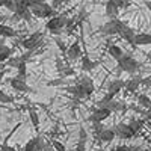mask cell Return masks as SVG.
Segmentation results:
<instances>
[{
	"label": "cell",
	"instance_id": "1",
	"mask_svg": "<svg viewBox=\"0 0 151 151\" xmlns=\"http://www.w3.org/2000/svg\"><path fill=\"white\" fill-rule=\"evenodd\" d=\"M67 21H68L67 15H55V17H52V18L47 21L45 27L52 32L53 35H59V33H62V30L65 29Z\"/></svg>",
	"mask_w": 151,
	"mask_h": 151
},
{
	"label": "cell",
	"instance_id": "2",
	"mask_svg": "<svg viewBox=\"0 0 151 151\" xmlns=\"http://www.w3.org/2000/svg\"><path fill=\"white\" fill-rule=\"evenodd\" d=\"M118 62V68L119 71H124V73H129V74H134L139 68V64L134 60V58L132 55H122Z\"/></svg>",
	"mask_w": 151,
	"mask_h": 151
},
{
	"label": "cell",
	"instance_id": "3",
	"mask_svg": "<svg viewBox=\"0 0 151 151\" xmlns=\"http://www.w3.org/2000/svg\"><path fill=\"white\" fill-rule=\"evenodd\" d=\"M23 47L26 48V50H30V52H36V48H40L42 44H44V36L41 32H35L32 33L29 38H26V40H23L21 41Z\"/></svg>",
	"mask_w": 151,
	"mask_h": 151
},
{
	"label": "cell",
	"instance_id": "4",
	"mask_svg": "<svg viewBox=\"0 0 151 151\" xmlns=\"http://www.w3.org/2000/svg\"><path fill=\"white\" fill-rule=\"evenodd\" d=\"M30 11H32V14H33L35 17H38V18H52V17L56 15L53 6H50V5L45 3V2H44V3H40V5L32 6Z\"/></svg>",
	"mask_w": 151,
	"mask_h": 151
},
{
	"label": "cell",
	"instance_id": "5",
	"mask_svg": "<svg viewBox=\"0 0 151 151\" xmlns=\"http://www.w3.org/2000/svg\"><path fill=\"white\" fill-rule=\"evenodd\" d=\"M118 29H119V36L122 38L124 41H127L132 47H134V38H136V33L127 26V24H125L124 21H118Z\"/></svg>",
	"mask_w": 151,
	"mask_h": 151
},
{
	"label": "cell",
	"instance_id": "6",
	"mask_svg": "<svg viewBox=\"0 0 151 151\" xmlns=\"http://www.w3.org/2000/svg\"><path fill=\"white\" fill-rule=\"evenodd\" d=\"M110 113H112V110L107 109V107H97V109L92 110L91 116H89V121L91 122H103L110 116Z\"/></svg>",
	"mask_w": 151,
	"mask_h": 151
},
{
	"label": "cell",
	"instance_id": "7",
	"mask_svg": "<svg viewBox=\"0 0 151 151\" xmlns=\"http://www.w3.org/2000/svg\"><path fill=\"white\" fill-rule=\"evenodd\" d=\"M115 133H116V136L118 137H121V139H132V137L136 134L133 130H132V127L129 124H124V122H119L116 127H115Z\"/></svg>",
	"mask_w": 151,
	"mask_h": 151
},
{
	"label": "cell",
	"instance_id": "8",
	"mask_svg": "<svg viewBox=\"0 0 151 151\" xmlns=\"http://www.w3.org/2000/svg\"><path fill=\"white\" fill-rule=\"evenodd\" d=\"M67 56H68V59L73 60V62L83 56V55H82V47H80L79 41H76V42H73V44L70 45L68 52H67Z\"/></svg>",
	"mask_w": 151,
	"mask_h": 151
},
{
	"label": "cell",
	"instance_id": "9",
	"mask_svg": "<svg viewBox=\"0 0 151 151\" xmlns=\"http://www.w3.org/2000/svg\"><path fill=\"white\" fill-rule=\"evenodd\" d=\"M42 150H44V142L40 136L33 137L24 145V151H42Z\"/></svg>",
	"mask_w": 151,
	"mask_h": 151
},
{
	"label": "cell",
	"instance_id": "10",
	"mask_svg": "<svg viewBox=\"0 0 151 151\" xmlns=\"http://www.w3.org/2000/svg\"><path fill=\"white\" fill-rule=\"evenodd\" d=\"M118 11H119V6H118V0H107L106 3V15L113 20L118 17Z\"/></svg>",
	"mask_w": 151,
	"mask_h": 151
},
{
	"label": "cell",
	"instance_id": "11",
	"mask_svg": "<svg viewBox=\"0 0 151 151\" xmlns=\"http://www.w3.org/2000/svg\"><path fill=\"white\" fill-rule=\"evenodd\" d=\"M118 21H119V20H116V18H113V20L107 21V23L104 24V26L101 27L103 33H104V35H118V33H119V29H118Z\"/></svg>",
	"mask_w": 151,
	"mask_h": 151
},
{
	"label": "cell",
	"instance_id": "12",
	"mask_svg": "<svg viewBox=\"0 0 151 151\" xmlns=\"http://www.w3.org/2000/svg\"><path fill=\"white\" fill-rule=\"evenodd\" d=\"M68 92H71V94L74 95L76 100H83V98H88V97H89V95H88V92L85 91V88H83L82 85H79V83H76L74 86L68 88Z\"/></svg>",
	"mask_w": 151,
	"mask_h": 151
},
{
	"label": "cell",
	"instance_id": "13",
	"mask_svg": "<svg viewBox=\"0 0 151 151\" xmlns=\"http://www.w3.org/2000/svg\"><path fill=\"white\" fill-rule=\"evenodd\" d=\"M11 86H12V89H15L18 92H30V88L27 86L26 80H20L17 77L11 79Z\"/></svg>",
	"mask_w": 151,
	"mask_h": 151
},
{
	"label": "cell",
	"instance_id": "14",
	"mask_svg": "<svg viewBox=\"0 0 151 151\" xmlns=\"http://www.w3.org/2000/svg\"><path fill=\"white\" fill-rule=\"evenodd\" d=\"M125 88V82L121 80V79H115L109 83V88H107V92H112L113 95H116L118 92H121V89Z\"/></svg>",
	"mask_w": 151,
	"mask_h": 151
},
{
	"label": "cell",
	"instance_id": "15",
	"mask_svg": "<svg viewBox=\"0 0 151 151\" xmlns=\"http://www.w3.org/2000/svg\"><path fill=\"white\" fill-rule=\"evenodd\" d=\"M139 85H142V79L141 77H133V79L125 82V91L127 92H136L139 89Z\"/></svg>",
	"mask_w": 151,
	"mask_h": 151
},
{
	"label": "cell",
	"instance_id": "16",
	"mask_svg": "<svg viewBox=\"0 0 151 151\" xmlns=\"http://www.w3.org/2000/svg\"><path fill=\"white\" fill-rule=\"evenodd\" d=\"M77 83L85 88V91L88 92V95H91V94L94 92V82H92L91 77H88V76H82L80 80H79Z\"/></svg>",
	"mask_w": 151,
	"mask_h": 151
},
{
	"label": "cell",
	"instance_id": "17",
	"mask_svg": "<svg viewBox=\"0 0 151 151\" xmlns=\"http://www.w3.org/2000/svg\"><path fill=\"white\" fill-rule=\"evenodd\" d=\"M115 136H116L115 130H112V129H104L101 133L98 134L97 139L101 141V142H112L113 139H115Z\"/></svg>",
	"mask_w": 151,
	"mask_h": 151
},
{
	"label": "cell",
	"instance_id": "18",
	"mask_svg": "<svg viewBox=\"0 0 151 151\" xmlns=\"http://www.w3.org/2000/svg\"><path fill=\"white\" fill-rule=\"evenodd\" d=\"M150 44H151V35L150 33H136L134 47L136 45H150Z\"/></svg>",
	"mask_w": 151,
	"mask_h": 151
},
{
	"label": "cell",
	"instance_id": "19",
	"mask_svg": "<svg viewBox=\"0 0 151 151\" xmlns=\"http://www.w3.org/2000/svg\"><path fill=\"white\" fill-rule=\"evenodd\" d=\"M11 55H12V48L0 42V64L6 62V60L11 58Z\"/></svg>",
	"mask_w": 151,
	"mask_h": 151
},
{
	"label": "cell",
	"instance_id": "20",
	"mask_svg": "<svg viewBox=\"0 0 151 151\" xmlns=\"http://www.w3.org/2000/svg\"><path fill=\"white\" fill-rule=\"evenodd\" d=\"M0 36H3V38H15L17 36V32L12 29L11 26L0 24Z\"/></svg>",
	"mask_w": 151,
	"mask_h": 151
},
{
	"label": "cell",
	"instance_id": "21",
	"mask_svg": "<svg viewBox=\"0 0 151 151\" xmlns=\"http://www.w3.org/2000/svg\"><path fill=\"white\" fill-rule=\"evenodd\" d=\"M80 59H82V68H83L85 71H92V70L97 67V62L91 60L89 58H88V56H85V55H83Z\"/></svg>",
	"mask_w": 151,
	"mask_h": 151
},
{
	"label": "cell",
	"instance_id": "22",
	"mask_svg": "<svg viewBox=\"0 0 151 151\" xmlns=\"http://www.w3.org/2000/svg\"><path fill=\"white\" fill-rule=\"evenodd\" d=\"M109 55H110L113 59H115V60H119V59H121V56H122L124 53H122V50H121L118 45L110 44V45H109Z\"/></svg>",
	"mask_w": 151,
	"mask_h": 151
},
{
	"label": "cell",
	"instance_id": "23",
	"mask_svg": "<svg viewBox=\"0 0 151 151\" xmlns=\"http://www.w3.org/2000/svg\"><path fill=\"white\" fill-rule=\"evenodd\" d=\"M113 97H115V95H113L112 92H107L101 100H98V101L95 103V104H97V107H106V106L112 101V100H113Z\"/></svg>",
	"mask_w": 151,
	"mask_h": 151
},
{
	"label": "cell",
	"instance_id": "24",
	"mask_svg": "<svg viewBox=\"0 0 151 151\" xmlns=\"http://www.w3.org/2000/svg\"><path fill=\"white\" fill-rule=\"evenodd\" d=\"M21 60H23L21 56H15V58H12V56H11V58L5 62V65L9 67V68H18V65L21 64Z\"/></svg>",
	"mask_w": 151,
	"mask_h": 151
},
{
	"label": "cell",
	"instance_id": "25",
	"mask_svg": "<svg viewBox=\"0 0 151 151\" xmlns=\"http://www.w3.org/2000/svg\"><path fill=\"white\" fill-rule=\"evenodd\" d=\"M137 103H139L142 107H145V109H151V98L147 97L145 94H141L139 97H137Z\"/></svg>",
	"mask_w": 151,
	"mask_h": 151
},
{
	"label": "cell",
	"instance_id": "26",
	"mask_svg": "<svg viewBox=\"0 0 151 151\" xmlns=\"http://www.w3.org/2000/svg\"><path fill=\"white\" fill-rule=\"evenodd\" d=\"M29 118H30V122H32V125L38 130L40 129V116H38V113L33 110V109H30L29 110Z\"/></svg>",
	"mask_w": 151,
	"mask_h": 151
},
{
	"label": "cell",
	"instance_id": "27",
	"mask_svg": "<svg viewBox=\"0 0 151 151\" xmlns=\"http://www.w3.org/2000/svg\"><path fill=\"white\" fill-rule=\"evenodd\" d=\"M129 125L132 127V130L134 132V133H137L141 129H142V125H144V121H141V119H133V121H130L129 122Z\"/></svg>",
	"mask_w": 151,
	"mask_h": 151
},
{
	"label": "cell",
	"instance_id": "28",
	"mask_svg": "<svg viewBox=\"0 0 151 151\" xmlns=\"http://www.w3.org/2000/svg\"><path fill=\"white\" fill-rule=\"evenodd\" d=\"M12 101H14V98L0 89V103H12Z\"/></svg>",
	"mask_w": 151,
	"mask_h": 151
},
{
	"label": "cell",
	"instance_id": "29",
	"mask_svg": "<svg viewBox=\"0 0 151 151\" xmlns=\"http://www.w3.org/2000/svg\"><path fill=\"white\" fill-rule=\"evenodd\" d=\"M92 125H94L95 137H98V134H100V133H101V132L104 130V127H103V122H92Z\"/></svg>",
	"mask_w": 151,
	"mask_h": 151
},
{
	"label": "cell",
	"instance_id": "30",
	"mask_svg": "<svg viewBox=\"0 0 151 151\" xmlns=\"http://www.w3.org/2000/svg\"><path fill=\"white\" fill-rule=\"evenodd\" d=\"M136 147H129V145H118L116 148H113V151H136Z\"/></svg>",
	"mask_w": 151,
	"mask_h": 151
},
{
	"label": "cell",
	"instance_id": "31",
	"mask_svg": "<svg viewBox=\"0 0 151 151\" xmlns=\"http://www.w3.org/2000/svg\"><path fill=\"white\" fill-rule=\"evenodd\" d=\"M55 42H56V45L60 48V52H62V53H67V52H68V50H67V45H65V42L62 41V40L56 38V40H55Z\"/></svg>",
	"mask_w": 151,
	"mask_h": 151
},
{
	"label": "cell",
	"instance_id": "32",
	"mask_svg": "<svg viewBox=\"0 0 151 151\" xmlns=\"http://www.w3.org/2000/svg\"><path fill=\"white\" fill-rule=\"evenodd\" d=\"M5 8L9 9L11 12H15V11H17V3L14 2V0H8L6 5H5Z\"/></svg>",
	"mask_w": 151,
	"mask_h": 151
},
{
	"label": "cell",
	"instance_id": "33",
	"mask_svg": "<svg viewBox=\"0 0 151 151\" xmlns=\"http://www.w3.org/2000/svg\"><path fill=\"white\" fill-rule=\"evenodd\" d=\"M76 23H77V21H76L74 18H68V21H67V26H65V30H67L68 33L73 30V27L76 26Z\"/></svg>",
	"mask_w": 151,
	"mask_h": 151
},
{
	"label": "cell",
	"instance_id": "34",
	"mask_svg": "<svg viewBox=\"0 0 151 151\" xmlns=\"http://www.w3.org/2000/svg\"><path fill=\"white\" fill-rule=\"evenodd\" d=\"M52 147H53L56 151H67V148H65L64 145H62L59 141H53V142H52Z\"/></svg>",
	"mask_w": 151,
	"mask_h": 151
},
{
	"label": "cell",
	"instance_id": "35",
	"mask_svg": "<svg viewBox=\"0 0 151 151\" xmlns=\"http://www.w3.org/2000/svg\"><path fill=\"white\" fill-rule=\"evenodd\" d=\"M107 109H110L112 112H115V110H119L121 109V106H119V103H116V101H113V100H112V101L106 106Z\"/></svg>",
	"mask_w": 151,
	"mask_h": 151
},
{
	"label": "cell",
	"instance_id": "36",
	"mask_svg": "<svg viewBox=\"0 0 151 151\" xmlns=\"http://www.w3.org/2000/svg\"><path fill=\"white\" fill-rule=\"evenodd\" d=\"M79 139L88 141V133H86V129L83 127V125H80V127H79Z\"/></svg>",
	"mask_w": 151,
	"mask_h": 151
},
{
	"label": "cell",
	"instance_id": "37",
	"mask_svg": "<svg viewBox=\"0 0 151 151\" xmlns=\"http://www.w3.org/2000/svg\"><path fill=\"white\" fill-rule=\"evenodd\" d=\"M76 151H86V141L85 139H79V144L76 147Z\"/></svg>",
	"mask_w": 151,
	"mask_h": 151
},
{
	"label": "cell",
	"instance_id": "38",
	"mask_svg": "<svg viewBox=\"0 0 151 151\" xmlns=\"http://www.w3.org/2000/svg\"><path fill=\"white\" fill-rule=\"evenodd\" d=\"M118 6H119V8H127V6H130V0H118Z\"/></svg>",
	"mask_w": 151,
	"mask_h": 151
},
{
	"label": "cell",
	"instance_id": "39",
	"mask_svg": "<svg viewBox=\"0 0 151 151\" xmlns=\"http://www.w3.org/2000/svg\"><path fill=\"white\" fill-rule=\"evenodd\" d=\"M64 83V80L62 79H56V80H53V82H48V86H59V85H62Z\"/></svg>",
	"mask_w": 151,
	"mask_h": 151
},
{
	"label": "cell",
	"instance_id": "40",
	"mask_svg": "<svg viewBox=\"0 0 151 151\" xmlns=\"http://www.w3.org/2000/svg\"><path fill=\"white\" fill-rule=\"evenodd\" d=\"M67 2H70V0H53V8H58L59 5H62V3H67Z\"/></svg>",
	"mask_w": 151,
	"mask_h": 151
},
{
	"label": "cell",
	"instance_id": "41",
	"mask_svg": "<svg viewBox=\"0 0 151 151\" xmlns=\"http://www.w3.org/2000/svg\"><path fill=\"white\" fill-rule=\"evenodd\" d=\"M2 151H17V150L14 147H9V145L5 144V145H2Z\"/></svg>",
	"mask_w": 151,
	"mask_h": 151
},
{
	"label": "cell",
	"instance_id": "42",
	"mask_svg": "<svg viewBox=\"0 0 151 151\" xmlns=\"http://www.w3.org/2000/svg\"><path fill=\"white\" fill-rule=\"evenodd\" d=\"M65 76H74V70H71V68H68V70H64L62 71Z\"/></svg>",
	"mask_w": 151,
	"mask_h": 151
},
{
	"label": "cell",
	"instance_id": "43",
	"mask_svg": "<svg viewBox=\"0 0 151 151\" xmlns=\"http://www.w3.org/2000/svg\"><path fill=\"white\" fill-rule=\"evenodd\" d=\"M142 85H145V86H151V77H148V79H142Z\"/></svg>",
	"mask_w": 151,
	"mask_h": 151
},
{
	"label": "cell",
	"instance_id": "44",
	"mask_svg": "<svg viewBox=\"0 0 151 151\" xmlns=\"http://www.w3.org/2000/svg\"><path fill=\"white\" fill-rule=\"evenodd\" d=\"M145 116L151 121V109H147V113H145Z\"/></svg>",
	"mask_w": 151,
	"mask_h": 151
},
{
	"label": "cell",
	"instance_id": "45",
	"mask_svg": "<svg viewBox=\"0 0 151 151\" xmlns=\"http://www.w3.org/2000/svg\"><path fill=\"white\" fill-rule=\"evenodd\" d=\"M5 74H6V73H5V70H3V71H0V80H2V79L5 77Z\"/></svg>",
	"mask_w": 151,
	"mask_h": 151
},
{
	"label": "cell",
	"instance_id": "46",
	"mask_svg": "<svg viewBox=\"0 0 151 151\" xmlns=\"http://www.w3.org/2000/svg\"><path fill=\"white\" fill-rule=\"evenodd\" d=\"M145 6H147V8L151 11V2H145Z\"/></svg>",
	"mask_w": 151,
	"mask_h": 151
},
{
	"label": "cell",
	"instance_id": "47",
	"mask_svg": "<svg viewBox=\"0 0 151 151\" xmlns=\"http://www.w3.org/2000/svg\"><path fill=\"white\" fill-rule=\"evenodd\" d=\"M6 2H8V0H0V6H5Z\"/></svg>",
	"mask_w": 151,
	"mask_h": 151
},
{
	"label": "cell",
	"instance_id": "48",
	"mask_svg": "<svg viewBox=\"0 0 151 151\" xmlns=\"http://www.w3.org/2000/svg\"><path fill=\"white\" fill-rule=\"evenodd\" d=\"M2 21H3V15H0V24H2Z\"/></svg>",
	"mask_w": 151,
	"mask_h": 151
},
{
	"label": "cell",
	"instance_id": "49",
	"mask_svg": "<svg viewBox=\"0 0 151 151\" xmlns=\"http://www.w3.org/2000/svg\"><path fill=\"white\" fill-rule=\"evenodd\" d=\"M142 151H151V148H147V150H142Z\"/></svg>",
	"mask_w": 151,
	"mask_h": 151
}]
</instances>
